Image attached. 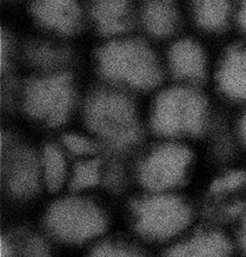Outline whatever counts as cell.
<instances>
[{"mask_svg": "<svg viewBox=\"0 0 246 257\" xmlns=\"http://www.w3.org/2000/svg\"><path fill=\"white\" fill-rule=\"evenodd\" d=\"M87 24L105 39L129 35L138 24L136 0H86Z\"/></svg>", "mask_w": 246, "mask_h": 257, "instance_id": "10", "label": "cell"}, {"mask_svg": "<svg viewBox=\"0 0 246 257\" xmlns=\"http://www.w3.org/2000/svg\"><path fill=\"white\" fill-rule=\"evenodd\" d=\"M40 168L49 190H59L65 183L67 177L66 161L62 150L55 145L46 147L44 150Z\"/></svg>", "mask_w": 246, "mask_h": 257, "instance_id": "17", "label": "cell"}, {"mask_svg": "<svg viewBox=\"0 0 246 257\" xmlns=\"http://www.w3.org/2000/svg\"><path fill=\"white\" fill-rule=\"evenodd\" d=\"M46 225L62 241L84 243L102 234L106 218L94 203L83 198H67L52 205L47 212Z\"/></svg>", "mask_w": 246, "mask_h": 257, "instance_id": "6", "label": "cell"}, {"mask_svg": "<svg viewBox=\"0 0 246 257\" xmlns=\"http://www.w3.org/2000/svg\"><path fill=\"white\" fill-rule=\"evenodd\" d=\"M133 217L136 229L144 237L164 241L176 237L187 228L192 211L181 198L163 194L137 202Z\"/></svg>", "mask_w": 246, "mask_h": 257, "instance_id": "5", "label": "cell"}, {"mask_svg": "<svg viewBox=\"0 0 246 257\" xmlns=\"http://www.w3.org/2000/svg\"><path fill=\"white\" fill-rule=\"evenodd\" d=\"M234 28H237L238 31L241 33L242 38L246 39V0H238L237 2Z\"/></svg>", "mask_w": 246, "mask_h": 257, "instance_id": "21", "label": "cell"}, {"mask_svg": "<svg viewBox=\"0 0 246 257\" xmlns=\"http://www.w3.org/2000/svg\"><path fill=\"white\" fill-rule=\"evenodd\" d=\"M207 118V101L198 86L178 84L158 96L152 127L164 136H197L206 126Z\"/></svg>", "mask_w": 246, "mask_h": 257, "instance_id": "2", "label": "cell"}, {"mask_svg": "<svg viewBox=\"0 0 246 257\" xmlns=\"http://www.w3.org/2000/svg\"><path fill=\"white\" fill-rule=\"evenodd\" d=\"M238 0H185L192 25L204 36H221L235 24Z\"/></svg>", "mask_w": 246, "mask_h": 257, "instance_id": "12", "label": "cell"}, {"mask_svg": "<svg viewBox=\"0 0 246 257\" xmlns=\"http://www.w3.org/2000/svg\"><path fill=\"white\" fill-rule=\"evenodd\" d=\"M86 119L94 134L114 147L129 148L139 138L132 101L117 91H97L87 103Z\"/></svg>", "mask_w": 246, "mask_h": 257, "instance_id": "3", "label": "cell"}, {"mask_svg": "<svg viewBox=\"0 0 246 257\" xmlns=\"http://www.w3.org/2000/svg\"><path fill=\"white\" fill-rule=\"evenodd\" d=\"M24 106L35 119L60 125L75 105L76 86L67 70L39 72L24 87Z\"/></svg>", "mask_w": 246, "mask_h": 257, "instance_id": "4", "label": "cell"}, {"mask_svg": "<svg viewBox=\"0 0 246 257\" xmlns=\"http://www.w3.org/2000/svg\"><path fill=\"white\" fill-rule=\"evenodd\" d=\"M29 5L37 25L57 38L77 35L87 23L86 0H29Z\"/></svg>", "mask_w": 246, "mask_h": 257, "instance_id": "9", "label": "cell"}, {"mask_svg": "<svg viewBox=\"0 0 246 257\" xmlns=\"http://www.w3.org/2000/svg\"><path fill=\"white\" fill-rule=\"evenodd\" d=\"M239 136L246 145V113L242 116L240 123H239Z\"/></svg>", "mask_w": 246, "mask_h": 257, "instance_id": "23", "label": "cell"}, {"mask_svg": "<svg viewBox=\"0 0 246 257\" xmlns=\"http://www.w3.org/2000/svg\"><path fill=\"white\" fill-rule=\"evenodd\" d=\"M179 0H139L138 24L154 39H172L181 26Z\"/></svg>", "mask_w": 246, "mask_h": 257, "instance_id": "13", "label": "cell"}, {"mask_svg": "<svg viewBox=\"0 0 246 257\" xmlns=\"http://www.w3.org/2000/svg\"><path fill=\"white\" fill-rule=\"evenodd\" d=\"M64 143L72 154L78 155V156H87V155L90 156L97 150L96 144L92 141L79 135H67Z\"/></svg>", "mask_w": 246, "mask_h": 257, "instance_id": "19", "label": "cell"}, {"mask_svg": "<svg viewBox=\"0 0 246 257\" xmlns=\"http://www.w3.org/2000/svg\"><path fill=\"white\" fill-rule=\"evenodd\" d=\"M94 251L97 256H133L137 255L136 251L130 246L121 243H103L98 245Z\"/></svg>", "mask_w": 246, "mask_h": 257, "instance_id": "20", "label": "cell"}, {"mask_svg": "<svg viewBox=\"0 0 246 257\" xmlns=\"http://www.w3.org/2000/svg\"><path fill=\"white\" fill-rule=\"evenodd\" d=\"M38 169L30 155L18 154L10 161L8 183L17 196H28L35 190L38 181Z\"/></svg>", "mask_w": 246, "mask_h": 257, "instance_id": "16", "label": "cell"}, {"mask_svg": "<svg viewBox=\"0 0 246 257\" xmlns=\"http://www.w3.org/2000/svg\"><path fill=\"white\" fill-rule=\"evenodd\" d=\"M191 152L180 144H165L151 152L139 168V179L153 191H166L179 185L191 167Z\"/></svg>", "mask_w": 246, "mask_h": 257, "instance_id": "7", "label": "cell"}, {"mask_svg": "<svg viewBox=\"0 0 246 257\" xmlns=\"http://www.w3.org/2000/svg\"><path fill=\"white\" fill-rule=\"evenodd\" d=\"M25 58L38 72L66 70L71 62L70 51L60 43L37 40L25 49Z\"/></svg>", "mask_w": 246, "mask_h": 257, "instance_id": "15", "label": "cell"}, {"mask_svg": "<svg viewBox=\"0 0 246 257\" xmlns=\"http://www.w3.org/2000/svg\"><path fill=\"white\" fill-rule=\"evenodd\" d=\"M213 64L200 39L187 36L174 37L165 56L164 69L166 67L179 84L199 86L208 76H212Z\"/></svg>", "mask_w": 246, "mask_h": 257, "instance_id": "8", "label": "cell"}, {"mask_svg": "<svg viewBox=\"0 0 246 257\" xmlns=\"http://www.w3.org/2000/svg\"><path fill=\"white\" fill-rule=\"evenodd\" d=\"M232 251V243L215 230H206L191 236L171 248L172 256H225Z\"/></svg>", "mask_w": 246, "mask_h": 257, "instance_id": "14", "label": "cell"}, {"mask_svg": "<svg viewBox=\"0 0 246 257\" xmlns=\"http://www.w3.org/2000/svg\"><path fill=\"white\" fill-rule=\"evenodd\" d=\"M239 242L244 251L246 252V211L244 214V218H242L240 224V231H239Z\"/></svg>", "mask_w": 246, "mask_h": 257, "instance_id": "22", "label": "cell"}, {"mask_svg": "<svg viewBox=\"0 0 246 257\" xmlns=\"http://www.w3.org/2000/svg\"><path fill=\"white\" fill-rule=\"evenodd\" d=\"M102 165L98 161H85L77 164L73 171L71 185L75 190H84L99 184L102 179Z\"/></svg>", "mask_w": 246, "mask_h": 257, "instance_id": "18", "label": "cell"}, {"mask_svg": "<svg viewBox=\"0 0 246 257\" xmlns=\"http://www.w3.org/2000/svg\"><path fill=\"white\" fill-rule=\"evenodd\" d=\"M98 73L113 85L133 90H150L160 83L164 62L144 38L124 35L105 39L97 50Z\"/></svg>", "mask_w": 246, "mask_h": 257, "instance_id": "1", "label": "cell"}, {"mask_svg": "<svg viewBox=\"0 0 246 257\" xmlns=\"http://www.w3.org/2000/svg\"><path fill=\"white\" fill-rule=\"evenodd\" d=\"M218 90L228 99L246 103V39L228 45L212 70Z\"/></svg>", "mask_w": 246, "mask_h": 257, "instance_id": "11", "label": "cell"}]
</instances>
